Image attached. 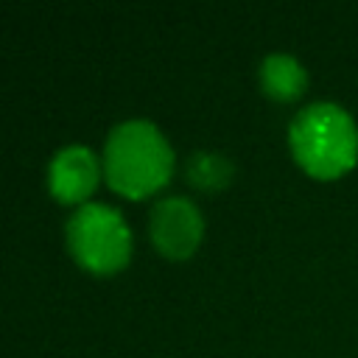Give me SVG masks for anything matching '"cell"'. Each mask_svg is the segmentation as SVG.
I'll list each match as a JSON object with an SVG mask.
<instances>
[{
	"instance_id": "cell-1",
	"label": "cell",
	"mask_w": 358,
	"mask_h": 358,
	"mask_svg": "<svg viewBox=\"0 0 358 358\" xmlns=\"http://www.w3.org/2000/svg\"><path fill=\"white\" fill-rule=\"evenodd\" d=\"M173 168V151L162 131L145 117L112 126L103 145V173L123 196H145L159 187Z\"/></svg>"
},
{
	"instance_id": "cell-2",
	"label": "cell",
	"mask_w": 358,
	"mask_h": 358,
	"mask_svg": "<svg viewBox=\"0 0 358 358\" xmlns=\"http://www.w3.org/2000/svg\"><path fill=\"white\" fill-rule=\"evenodd\" d=\"M294 159L316 179H338L358 162V126L338 103H310L288 126Z\"/></svg>"
},
{
	"instance_id": "cell-3",
	"label": "cell",
	"mask_w": 358,
	"mask_h": 358,
	"mask_svg": "<svg viewBox=\"0 0 358 358\" xmlns=\"http://www.w3.org/2000/svg\"><path fill=\"white\" fill-rule=\"evenodd\" d=\"M70 255L95 274L117 271L131 252V235L123 215L101 201H84L64 227Z\"/></svg>"
},
{
	"instance_id": "cell-4",
	"label": "cell",
	"mask_w": 358,
	"mask_h": 358,
	"mask_svg": "<svg viewBox=\"0 0 358 358\" xmlns=\"http://www.w3.org/2000/svg\"><path fill=\"white\" fill-rule=\"evenodd\" d=\"M204 232L199 207L185 196H165L148 213V235L168 257H187Z\"/></svg>"
},
{
	"instance_id": "cell-5",
	"label": "cell",
	"mask_w": 358,
	"mask_h": 358,
	"mask_svg": "<svg viewBox=\"0 0 358 358\" xmlns=\"http://www.w3.org/2000/svg\"><path fill=\"white\" fill-rule=\"evenodd\" d=\"M95 179L98 159L81 143L62 145L48 162V187L62 201H81L95 187Z\"/></svg>"
},
{
	"instance_id": "cell-6",
	"label": "cell",
	"mask_w": 358,
	"mask_h": 358,
	"mask_svg": "<svg viewBox=\"0 0 358 358\" xmlns=\"http://www.w3.org/2000/svg\"><path fill=\"white\" fill-rule=\"evenodd\" d=\"M308 73L288 53H268L260 62V87L274 101H294L305 92Z\"/></svg>"
},
{
	"instance_id": "cell-7",
	"label": "cell",
	"mask_w": 358,
	"mask_h": 358,
	"mask_svg": "<svg viewBox=\"0 0 358 358\" xmlns=\"http://www.w3.org/2000/svg\"><path fill=\"white\" fill-rule=\"evenodd\" d=\"M190 185L201 190H218L232 179V162L221 151H193L185 162Z\"/></svg>"
}]
</instances>
